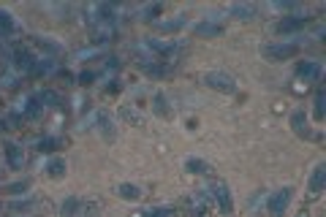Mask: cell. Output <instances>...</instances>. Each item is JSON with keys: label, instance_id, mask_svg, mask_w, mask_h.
<instances>
[{"label": "cell", "instance_id": "12", "mask_svg": "<svg viewBox=\"0 0 326 217\" xmlns=\"http://www.w3.org/2000/svg\"><path fill=\"white\" fill-rule=\"evenodd\" d=\"M304 25H307L304 19H296V17H283L280 22H277V30H280V33H294V30H302Z\"/></svg>", "mask_w": 326, "mask_h": 217}, {"label": "cell", "instance_id": "4", "mask_svg": "<svg viewBox=\"0 0 326 217\" xmlns=\"http://www.w3.org/2000/svg\"><path fill=\"white\" fill-rule=\"evenodd\" d=\"M296 76L304 79V81H318L321 79V65L312 63V60H304V63L296 65Z\"/></svg>", "mask_w": 326, "mask_h": 217}, {"label": "cell", "instance_id": "27", "mask_svg": "<svg viewBox=\"0 0 326 217\" xmlns=\"http://www.w3.org/2000/svg\"><path fill=\"white\" fill-rule=\"evenodd\" d=\"M323 106H326V100H323V92H318V95H315V117H318V120L323 117Z\"/></svg>", "mask_w": 326, "mask_h": 217}, {"label": "cell", "instance_id": "7", "mask_svg": "<svg viewBox=\"0 0 326 217\" xmlns=\"http://www.w3.org/2000/svg\"><path fill=\"white\" fill-rule=\"evenodd\" d=\"M291 128H294L296 136H304V139H310L312 131H310V122L304 117V112H294L291 114Z\"/></svg>", "mask_w": 326, "mask_h": 217}, {"label": "cell", "instance_id": "19", "mask_svg": "<svg viewBox=\"0 0 326 217\" xmlns=\"http://www.w3.org/2000/svg\"><path fill=\"white\" fill-rule=\"evenodd\" d=\"M179 27H182V17H177V19H155V30L169 33V30H179Z\"/></svg>", "mask_w": 326, "mask_h": 217}, {"label": "cell", "instance_id": "25", "mask_svg": "<svg viewBox=\"0 0 326 217\" xmlns=\"http://www.w3.org/2000/svg\"><path fill=\"white\" fill-rule=\"evenodd\" d=\"M25 114H28V117H38V114H41V100H38V98H30L28 106H25Z\"/></svg>", "mask_w": 326, "mask_h": 217}, {"label": "cell", "instance_id": "8", "mask_svg": "<svg viewBox=\"0 0 326 217\" xmlns=\"http://www.w3.org/2000/svg\"><path fill=\"white\" fill-rule=\"evenodd\" d=\"M95 122H98V131H101V136L106 141L115 139V122H112V117L106 112H95Z\"/></svg>", "mask_w": 326, "mask_h": 217}, {"label": "cell", "instance_id": "5", "mask_svg": "<svg viewBox=\"0 0 326 217\" xmlns=\"http://www.w3.org/2000/svg\"><path fill=\"white\" fill-rule=\"evenodd\" d=\"M212 195H215V201H218V206H221V212L223 214H231V195H229V187L223 185V182H218V185H212Z\"/></svg>", "mask_w": 326, "mask_h": 217}, {"label": "cell", "instance_id": "15", "mask_svg": "<svg viewBox=\"0 0 326 217\" xmlns=\"http://www.w3.org/2000/svg\"><path fill=\"white\" fill-rule=\"evenodd\" d=\"M231 17H239V19H253L256 17V6H250V3H237V6H231L229 9Z\"/></svg>", "mask_w": 326, "mask_h": 217}, {"label": "cell", "instance_id": "17", "mask_svg": "<svg viewBox=\"0 0 326 217\" xmlns=\"http://www.w3.org/2000/svg\"><path fill=\"white\" fill-rule=\"evenodd\" d=\"M117 193H120V198H125V201H136V198H142V190H139L136 185H120L117 187Z\"/></svg>", "mask_w": 326, "mask_h": 217}, {"label": "cell", "instance_id": "11", "mask_svg": "<svg viewBox=\"0 0 326 217\" xmlns=\"http://www.w3.org/2000/svg\"><path fill=\"white\" fill-rule=\"evenodd\" d=\"M326 185V163H318L315 171H312V179H310V193H321Z\"/></svg>", "mask_w": 326, "mask_h": 217}, {"label": "cell", "instance_id": "9", "mask_svg": "<svg viewBox=\"0 0 326 217\" xmlns=\"http://www.w3.org/2000/svg\"><path fill=\"white\" fill-rule=\"evenodd\" d=\"M152 108H155V114H158V117H163V120L174 117V112H171V106H169V100H166L163 92H155V98H152Z\"/></svg>", "mask_w": 326, "mask_h": 217}, {"label": "cell", "instance_id": "2", "mask_svg": "<svg viewBox=\"0 0 326 217\" xmlns=\"http://www.w3.org/2000/svg\"><path fill=\"white\" fill-rule=\"evenodd\" d=\"M288 201H291V187H283V190H277L275 195H269V214L283 217V212L288 209Z\"/></svg>", "mask_w": 326, "mask_h": 217}, {"label": "cell", "instance_id": "14", "mask_svg": "<svg viewBox=\"0 0 326 217\" xmlns=\"http://www.w3.org/2000/svg\"><path fill=\"white\" fill-rule=\"evenodd\" d=\"M14 30H17V19L6 9H0V36H11Z\"/></svg>", "mask_w": 326, "mask_h": 217}, {"label": "cell", "instance_id": "21", "mask_svg": "<svg viewBox=\"0 0 326 217\" xmlns=\"http://www.w3.org/2000/svg\"><path fill=\"white\" fill-rule=\"evenodd\" d=\"M38 100H41V106H60V95L55 90H44L38 95Z\"/></svg>", "mask_w": 326, "mask_h": 217}, {"label": "cell", "instance_id": "10", "mask_svg": "<svg viewBox=\"0 0 326 217\" xmlns=\"http://www.w3.org/2000/svg\"><path fill=\"white\" fill-rule=\"evenodd\" d=\"M6 158H9V166L14 168V171H22L25 155H22V149H19L17 144H6Z\"/></svg>", "mask_w": 326, "mask_h": 217}, {"label": "cell", "instance_id": "30", "mask_svg": "<svg viewBox=\"0 0 326 217\" xmlns=\"http://www.w3.org/2000/svg\"><path fill=\"white\" fill-rule=\"evenodd\" d=\"M57 144H60L57 139H44V141H41V149H55Z\"/></svg>", "mask_w": 326, "mask_h": 217}, {"label": "cell", "instance_id": "28", "mask_svg": "<svg viewBox=\"0 0 326 217\" xmlns=\"http://www.w3.org/2000/svg\"><path fill=\"white\" fill-rule=\"evenodd\" d=\"M30 182L28 179H22V182H14V185H9V193H22V190H28Z\"/></svg>", "mask_w": 326, "mask_h": 217}, {"label": "cell", "instance_id": "20", "mask_svg": "<svg viewBox=\"0 0 326 217\" xmlns=\"http://www.w3.org/2000/svg\"><path fill=\"white\" fill-rule=\"evenodd\" d=\"M207 203H209V195H207V190H198V193L193 195V209H196V214H198V217L204 214V209H207Z\"/></svg>", "mask_w": 326, "mask_h": 217}, {"label": "cell", "instance_id": "29", "mask_svg": "<svg viewBox=\"0 0 326 217\" xmlns=\"http://www.w3.org/2000/svg\"><path fill=\"white\" fill-rule=\"evenodd\" d=\"M98 212V203H87V206H84V212H82V217H92Z\"/></svg>", "mask_w": 326, "mask_h": 217}, {"label": "cell", "instance_id": "24", "mask_svg": "<svg viewBox=\"0 0 326 217\" xmlns=\"http://www.w3.org/2000/svg\"><path fill=\"white\" fill-rule=\"evenodd\" d=\"M123 114H125V120H128V122H134V125H144V117L136 112V108L125 106V108H123Z\"/></svg>", "mask_w": 326, "mask_h": 217}, {"label": "cell", "instance_id": "1", "mask_svg": "<svg viewBox=\"0 0 326 217\" xmlns=\"http://www.w3.org/2000/svg\"><path fill=\"white\" fill-rule=\"evenodd\" d=\"M204 81L212 87V90H221V92H234L237 90V81L231 73H226V71H209L207 76H204Z\"/></svg>", "mask_w": 326, "mask_h": 217}, {"label": "cell", "instance_id": "6", "mask_svg": "<svg viewBox=\"0 0 326 217\" xmlns=\"http://www.w3.org/2000/svg\"><path fill=\"white\" fill-rule=\"evenodd\" d=\"M90 30H92V38H95V41H109L112 36H115V22L98 19L95 25H90Z\"/></svg>", "mask_w": 326, "mask_h": 217}, {"label": "cell", "instance_id": "13", "mask_svg": "<svg viewBox=\"0 0 326 217\" xmlns=\"http://www.w3.org/2000/svg\"><path fill=\"white\" fill-rule=\"evenodd\" d=\"M14 65H17V71L33 73V65H36V60H33V54H30V52H17Z\"/></svg>", "mask_w": 326, "mask_h": 217}, {"label": "cell", "instance_id": "3", "mask_svg": "<svg viewBox=\"0 0 326 217\" xmlns=\"http://www.w3.org/2000/svg\"><path fill=\"white\" fill-rule=\"evenodd\" d=\"M296 49H299L296 44H269V46H264V57L285 60V57H291V54H296Z\"/></svg>", "mask_w": 326, "mask_h": 217}, {"label": "cell", "instance_id": "23", "mask_svg": "<svg viewBox=\"0 0 326 217\" xmlns=\"http://www.w3.org/2000/svg\"><path fill=\"white\" fill-rule=\"evenodd\" d=\"M52 65H55L52 60H38V63L33 65V73H36V76H41V73H52V71H55Z\"/></svg>", "mask_w": 326, "mask_h": 217}, {"label": "cell", "instance_id": "22", "mask_svg": "<svg viewBox=\"0 0 326 217\" xmlns=\"http://www.w3.org/2000/svg\"><path fill=\"white\" fill-rule=\"evenodd\" d=\"M185 166H188V171H193V174H209V166L204 160H198V158H190Z\"/></svg>", "mask_w": 326, "mask_h": 217}, {"label": "cell", "instance_id": "31", "mask_svg": "<svg viewBox=\"0 0 326 217\" xmlns=\"http://www.w3.org/2000/svg\"><path fill=\"white\" fill-rule=\"evenodd\" d=\"M92 79H95V76H92V73H90V71H84V73H82V76H79V84H90V81H92Z\"/></svg>", "mask_w": 326, "mask_h": 217}, {"label": "cell", "instance_id": "18", "mask_svg": "<svg viewBox=\"0 0 326 217\" xmlns=\"http://www.w3.org/2000/svg\"><path fill=\"white\" fill-rule=\"evenodd\" d=\"M46 174L63 176L65 174V160L63 158H49V160H46Z\"/></svg>", "mask_w": 326, "mask_h": 217}, {"label": "cell", "instance_id": "26", "mask_svg": "<svg viewBox=\"0 0 326 217\" xmlns=\"http://www.w3.org/2000/svg\"><path fill=\"white\" fill-rule=\"evenodd\" d=\"M76 206H79V201H76V198H68V201L63 203V217H74Z\"/></svg>", "mask_w": 326, "mask_h": 217}, {"label": "cell", "instance_id": "32", "mask_svg": "<svg viewBox=\"0 0 326 217\" xmlns=\"http://www.w3.org/2000/svg\"><path fill=\"white\" fill-rule=\"evenodd\" d=\"M296 217H307V214H304V212H302V214H296Z\"/></svg>", "mask_w": 326, "mask_h": 217}, {"label": "cell", "instance_id": "16", "mask_svg": "<svg viewBox=\"0 0 326 217\" xmlns=\"http://www.w3.org/2000/svg\"><path fill=\"white\" fill-rule=\"evenodd\" d=\"M193 33H196V36H221L223 27L218 25V22H201V25L193 27Z\"/></svg>", "mask_w": 326, "mask_h": 217}]
</instances>
